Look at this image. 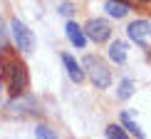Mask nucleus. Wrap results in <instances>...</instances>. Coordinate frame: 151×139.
Listing matches in <instances>:
<instances>
[{
  "mask_svg": "<svg viewBox=\"0 0 151 139\" xmlns=\"http://www.w3.org/2000/svg\"><path fill=\"white\" fill-rule=\"evenodd\" d=\"M0 62H3V77L8 82V90L12 92V97L15 94H22L25 87H27V70H25L22 60H17V55L8 52V47H5Z\"/></svg>",
  "mask_w": 151,
  "mask_h": 139,
  "instance_id": "f257e3e1",
  "label": "nucleus"
},
{
  "mask_svg": "<svg viewBox=\"0 0 151 139\" xmlns=\"http://www.w3.org/2000/svg\"><path fill=\"white\" fill-rule=\"evenodd\" d=\"M84 67H87V72H89V77H92L97 90H106V87L111 85V72H109V67H106L99 57L87 55L84 57Z\"/></svg>",
  "mask_w": 151,
  "mask_h": 139,
  "instance_id": "f03ea898",
  "label": "nucleus"
},
{
  "mask_svg": "<svg viewBox=\"0 0 151 139\" xmlns=\"http://www.w3.org/2000/svg\"><path fill=\"white\" fill-rule=\"evenodd\" d=\"M10 30H12L15 42H17V50L30 52V50L35 47V35H32V30H30L25 22H20L17 17H12V20H10Z\"/></svg>",
  "mask_w": 151,
  "mask_h": 139,
  "instance_id": "7ed1b4c3",
  "label": "nucleus"
},
{
  "mask_svg": "<svg viewBox=\"0 0 151 139\" xmlns=\"http://www.w3.org/2000/svg\"><path fill=\"white\" fill-rule=\"evenodd\" d=\"M8 112L10 114H37L40 112V107H37L35 97L32 94H15V97L8 102Z\"/></svg>",
  "mask_w": 151,
  "mask_h": 139,
  "instance_id": "20e7f679",
  "label": "nucleus"
},
{
  "mask_svg": "<svg viewBox=\"0 0 151 139\" xmlns=\"http://www.w3.org/2000/svg\"><path fill=\"white\" fill-rule=\"evenodd\" d=\"M82 30H84V37H89L94 42H106L111 37V28L106 20H89Z\"/></svg>",
  "mask_w": 151,
  "mask_h": 139,
  "instance_id": "39448f33",
  "label": "nucleus"
},
{
  "mask_svg": "<svg viewBox=\"0 0 151 139\" xmlns=\"http://www.w3.org/2000/svg\"><path fill=\"white\" fill-rule=\"evenodd\" d=\"M127 33H129V37L136 45H146V40L151 37V22L149 20H134L127 28Z\"/></svg>",
  "mask_w": 151,
  "mask_h": 139,
  "instance_id": "423d86ee",
  "label": "nucleus"
},
{
  "mask_svg": "<svg viewBox=\"0 0 151 139\" xmlns=\"http://www.w3.org/2000/svg\"><path fill=\"white\" fill-rule=\"evenodd\" d=\"M67 37H70V42H72L74 47H79V50H82V47L87 45V37H84V30H82V28H79L77 22H72V20L67 22Z\"/></svg>",
  "mask_w": 151,
  "mask_h": 139,
  "instance_id": "0eeeda50",
  "label": "nucleus"
},
{
  "mask_svg": "<svg viewBox=\"0 0 151 139\" xmlns=\"http://www.w3.org/2000/svg\"><path fill=\"white\" fill-rule=\"evenodd\" d=\"M62 62H65L67 75H70L72 82H82V80H84V70L77 65V60H74V57H70V55H62Z\"/></svg>",
  "mask_w": 151,
  "mask_h": 139,
  "instance_id": "6e6552de",
  "label": "nucleus"
},
{
  "mask_svg": "<svg viewBox=\"0 0 151 139\" xmlns=\"http://www.w3.org/2000/svg\"><path fill=\"white\" fill-rule=\"evenodd\" d=\"M104 10L109 12L111 17H124V15H127V12L131 10V8H129V3H127V0H106Z\"/></svg>",
  "mask_w": 151,
  "mask_h": 139,
  "instance_id": "1a4fd4ad",
  "label": "nucleus"
},
{
  "mask_svg": "<svg viewBox=\"0 0 151 139\" xmlns=\"http://www.w3.org/2000/svg\"><path fill=\"white\" fill-rule=\"evenodd\" d=\"M109 57H111V62H116V65H124L127 62V45L124 42H111L109 45Z\"/></svg>",
  "mask_w": 151,
  "mask_h": 139,
  "instance_id": "9d476101",
  "label": "nucleus"
},
{
  "mask_svg": "<svg viewBox=\"0 0 151 139\" xmlns=\"http://www.w3.org/2000/svg\"><path fill=\"white\" fill-rule=\"evenodd\" d=\"M122 124H124V129H129V134H134L136 139H144V132H141V127H139V124H136L134 119H131V117L127 114V112L122 114Z\"/></svg>",
  "mask_w": 151,
  "mask_h": 139,
  "instance_id": "9b49d317",
  "label": "nucleus"
},
{
  "mask_svg": "<svg viewBox=\"0 0 151 139\" xmlns=\"http://www.w3.org/2000/svg\"><path fill=\"white\" fill-rule=\"evenodd\" d=\"M131 94H134V82L122 80V85H119V99H129Z\"/></svg>",
  "mask_w": 151,
  "mask_h": 139,
  "instance_id": "f8f14e48",
  "label": "nucleus"
},
{
  "mask_svg": "<svg viewBox=\"0 0 151 139\" xmlns=\"http://www.w3.org/2000/svg\"><path fill=\"white\" fill-rule=\"evenodd\" d=\"M106 139H129L124 127H116V124H109L106 127Z\"/></svg>",
  "mask_w": 151,
  "mask_h": 139,
  "instance_id": "ddd939ff",
  "label": "nucleus"
},
{
  "mask_svg": "<svg viewBox=\"0 0 151 139\" xmlns=\"http://www.w3.org/2000/svg\"><path fill=\"white\" fill-rule=\"evenodd\" d=\"M35 137L37 139H57V134H55L50 127H45V124H40V127L35 129Z\"/></svg>",
  "mask_w": 151,
  "mask_h": 139,
  "instance_id": "4468645a",
  "label": "nucleus"
},
{
  "mask_svg": "<svg viewBox=\"0 0 151 139\" xmlns=\"http://www.w3.org/2000/svg\"><path fill=\"white\" fill-rule=\"evenodd\" d=\"M8 47V35H5V28H3V20H0V52Z\"/></svg>",
  "mask_w": 151,
  "mask_h": 139,
  "instance_id": "2eb2a0df",
  "label": "nucleus"
},
{
  "mask_svg": "<svg viewBox=\"0 0 151 139\" xmlns=\"http://www.w3.org/2000/svg\"><path fill=\"white\" fill-rule=\"evenodd\" d=\"M60 12H62V15H72V5L70 3H62L60 5Z\"/></svg>",
  "mask_w": 151,
  "mask_h": 139,
  "instance_id": "dca6fc26",
  "label": "nucleus"
},
{
  "mask_svg": "<svg viewBox=\"0 0 151 139\" xmlns=\"http://www.w3.org/2000/svg\"><path fill=\"white\" fill-rule=\"evenodd\" d=\"M136 5H151V0H134Z\"/></svg>",
  "mask_w": 151,
  "mask_h": 139,
  "instance_id": "f3484780",
  "label": "nucleus"
}]
</instances>
